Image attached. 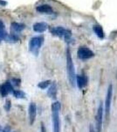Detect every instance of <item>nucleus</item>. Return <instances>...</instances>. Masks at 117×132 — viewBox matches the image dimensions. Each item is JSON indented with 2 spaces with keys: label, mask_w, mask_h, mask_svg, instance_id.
Instances as JSON below:
<instances>
[{
  "label": "nucleus",
  "mask_w": 117,
  "mask_h": 132,
  "mask_svg": "<svg viewBox=\"0 0 117 132\" xmlns=\"http://www.w3.org/2000/svg\"><path fill=\"white\" fill-rule=\"evenodd\" d=\"M61 105L59 102H54L52 105V116L54 123V132H60V118H59V110Z\"/></svg>",
  "instance_id": "nucleus-1"
},
{
  "label": "nucleus",
  "mask_w": 117,
  "mask_h": 132,
  "mask_svg": "<svg viewBox=\"0 0 117 132\" xmlns=\"http://www.w3.org/2000/svg\"><path fill=\"white\" fill-rule=\"evenodd\" d=\"M67 75H68V79L72 86H74L76 81V75H75V70H74V65L73 63V59L71 56L69 48L67 50Z\"/></svg>",
  "instance_id": "nucleus-2"
},
{
  "label": "nucleus",
  "mask_w": 117,
  "mask_h": 132,
  "mask_svg": "<svg viewBox=\"0 0 117 132\" xmlns=\"http://www.w3.org/2000/svg\"><path fill=\"white\" fill-rule=\"evenodd\" d=\"M43 42H44L43 36H35V37H33L29 42V50L33 55L38 56Z\"/></svg>",
  "instance_id": "nucleus-3"
},
{
  "label": "nucleus",
  "mask_w": 117,
  "mask_h": 132,
  "mask_svg": "<svg viewBox=\"0 0 117 132\" xmlns=\"http://www.w3.org/2000/svg\"><path fill=\"white\" fill-rule=\"evenodd\" d=\"M112 96H113V85L109 84V86L108 87V92H107V95H106V101H105V116L107 121H108L109 114H110Z\"/></svg>",
  "instance_id": "nucleus-4"
},
{
  "label": "nucleus",
  "mask_w": 117,
  "mask_h": 132,
  "mask_svg": "<svg viewBox=\"0 0 117 132\" xmlns=\"http://www.w3.org/2000/svg\"><path fill=\"white\" fill-rule=\"evenodd\" d=\"M51 33L54 35L59 36V37H65V39L69 40L70 37H71V31L67 30V29H65L62 27H52L51 28Z\"/></svg>",
  "instance_id": "nucleus-5"
},
{
  "label": "nucleus",
  "mask_w": 117,
  "mask_h": 132,
  "mask_svg": "<svg viewBox=\"0 0 117 132\" xmlns=\"http://www.w3.org/2000/svg\"><path fill=\"white\" fill-rule=\"evenodd\" d=\"M77 55H78L79 58L81 59V60H88V59L92 58V57H93V56H94L93 51L85 46H82L79 48V50L77 51Z\"/></svg>",
  "instance_id": "nucleus-6"
},
{
  "label": "nucleus",
  "mask_w": 117,
  "mask_h": 132,
  "mask_svg": "<svg viewBox=\"0 0 117 132\" xmlns=\"http://www.w3.org/2000/svg\"><path fill=\"white\" fill-rule=\"evenodd\" d=\"M103 105L102 102H100V105L97 109V114L95 116V121H96V131L101 132V128H102V120H103Z\"/></svg>",
  "instance_id": "nucleus-7"
},
{
  "label": "nucleus",
  "mask_w": 117,
  "mask_h": 132,
  "mask_svg": "<svg viewBox=\"0 0 117 132\" xmlns=\"http://www.w3.org/2000/svg\"><path fill=\"white\" fill-rule=\"evenodd\" d=\"M14 91L15 90L13 89L12 83L9 81L5 82V84L0 86V93L3 97H6L9 93H13Z\"/></svg>",
  "instance_id": "nucleus-8"
},
{
  "label": "nucleus",
  "mask_w": 117,
  "mask_h": 132,
  "mask_svg": "<svg viewBox=\"0 0 117 132\" xmlns=\"http://www.w3.org/2000/svg\"><path fill=\"white\" fill-rule=\"evenodd\" d=\"M36 114H37V107L34 102H31L29 105L28 108V116H29V122L30 124L33 125L35 122Z\"/></svg>",
  "instance_id": "nucleus-9"
},
{
  "label": "nucleus",
  "mask_w": 117,
  "mask_h": 132,
  "mask_svg": "<svg viewBox=\"0 0 117 132\" xmlns=\"http://www.w3.org/2000/svg\"><path fill=\"white\" fill-rule=\"evenodd\" d=\"M76 84L80 89L84 88L88 84V78L84 75H77L76 76Z\"/></svg>",
  "instance_id": "nucleus-10"
},
{
  "label": "nucleus",
  "mask_w": 117,
  "mask_h": 132,
  "mask_svg": "<svg viewBox=\"0 0 117 132\" xmlns=\"http://www.w3.org/2000/svg\"><path fill=\"white\" fill-rule=\"evenodd\" d=\"M47 27H48V25L46 24V23L38 22L33 25V30L35 32H37V33H43V32H45L47 29Z\"/></svg>",
  "instance_id": "nucleus-11"
},
{
  "label": "nucleus",
  "mask_w": 117,
  "mask_h": 132,
  "mask_svg": "<svg viewBox=\"0 0 117 132\" xmlns=\"http://www.w3.org/2000/svg\"><path fill=\"white\" fill-rule=\"evenodd\" d=\"M57 84L56 82H52V84H51L50 87H49L48 91H47V95L50 98H52V99H56L57 97Z\"/></svg>",
  "instance_id": "nucleus-12"
},
{
  "label": "nucleus",
  "mask_w": 117,
  "mask_h": 132,
  "mask_svg": "<svg viewBox=\"0 0 117 132\" xmlns=\"http://www.w3.org/2000/svg\"><path fill=\"white\" fill-rule=\"evenodd\" d=\"M37 11L40 13H46L51 14L52 13V8L48 5H41L37 7Z\"/></svg>",
  "instance_id": "nucleus-13"
},
{
  "label": "nucleus",
  "mask_w": 117,
  "mask_h": 132,
  "mask_svg": "<svg viewBox=\"0 0 117 132\" xmlns=\"http://www.w3.org/2000/svg\"><path fill=\"white\" fill-rule=\"evenodd\" d=\"M93 30L95 33V35H96L98 37L100 38V39H103L105 35H104V31H103L102 27H101V26H100V25H94L93 27Z\"/></svg>",
  "instance_id": "nucleus-14"
},
{
  "label": "nucleus",
  "mask_w": 117,
  "mask_h": 132,
  "mask_svg": "<svg viewBox=\"0 0 117 132\" xmlns=\"http://www.w3.org/2000/svg\"><path fill=\"white\" fill-rule=\"evenodd\" d=\"M8 37H9V35L6 32L5 24L3 23V21L0 20V38L4 40H7Z\"/></svg>",
  "instance_id": "nucleus-15"
},
{
  "label": "nucleus",
  "mask_w": 117,
  "mask_h": 132,
  "mask_svg": "<svg viewBox=\"0 0 117 132\" xmlns=\"http://www.w3.org/2000/svg\"><path fill=\"white\" fill-rule=\"evenodd\" d=\"M24 28H25V25L20 24V23H17V22L12 23V29L15 32V33L21 32Z\"/></svg>",
  "instance_id": "nucleus-16"
},
{
  "label": "nucleus",
  "mask_w": 117,
  "mask_h": 132,
  "mask_svg": "<svg viewBox=\"0 0 117 132\" xmlns=\"http://www.w3.org/2000/svg\"><path fill=\"white\" fill-rule=\"evenodd\" d=\"M12 94H13V96L15 98H17V99H24V98H25V93L24 92L19 91V90H15Z\"/></svg>",
  "instance_id": "nucleus-17"
},
{
  "label": "nucleus",
  "mask_w": 117,
  "mask_h": 132,
  "mask_svg": "<svg viewBox=\"0 0 117 132\" xmlns=\"http://www.w3.org/2000/svg\"><path fill=\"white\" fill-rule=\"evenodd\" d=\"M50 84H52L50 80H46V81H42V82L39 83L38 86H39V88H41V89H46V87H47Z\"/></svg>",
  "instance_id": "nucleus-18"
},
{
  "label": "nucleus",
  "mask_w": 117,
  "mask_h": 132,
  "mask_svg": "<svg viewBox=\"0 0 117 132\" xmlns=\"http://www.w3.org/2000/svg\"><path fill=\"white\" fill-rule=\"evenodd\" d=\"M10 108V101H9V100H7L5 102V109L6 110H9Z\"/></svg>",
  "instance_id": "nucleus-19"
},
{
  "label": "nucleus",
  "mask_w": 117,
  "mask_h": 132,
  "mask_svg": "<svg viewBox=\"0 0 117 132\" xmlns=\"http://www.w3.org/2000/svg\"><path fill=\"white\" fill-rule=\"evenodd\" d=\"M89 132H95L94 129H93V126L92 124H90V126H89Z\"/></svg>",
  "instance_id": "nucleus-20"
},
{
  "label": "nucleus",
  "mask_w": 117,
  "mask_h": 132,
  "mask_svg": "<svg viewBox=\"0 0 117 132\" xmlns=\"http://www.w3.org/2000/svg\"><path fill=\"white\" fill-rule=\"evenodd\" d=\"M41 132H46V129L45 128V125L43 123H41Z\"/></svg>",
  "instance_id": "nucleus-21"
},
{
  "label": "nucleus",
  "mask_w": 117,
  "mask_h": 132,
  "mask_svg": "<svg viewBox=\"0 0 117 132\" xmlns=\"http://www.w3.org/2000/svg\"><path fill=\"white\" fill-rule=\"evenodd\" d=\"M2 132H10V128L6 127V128H5V129H3V131H2Z\"/></svg>",
  "instance_id": "nucleus-22"
},
{
  "label": "nucleus",
  "mask_w": 117,
  "mask_h": 132,
  "mask_svg": "<svg viewBox=\"0 0 117 132\" xmlns=\"http://www.w3.org/2000/svg\"><path fill=\"white\" fill-rule=\"evenodd\" d=\"M0 4H1V5H6V2H5V1H2V0H0Z\"/></svg>",
  "instance_id": "nucleus-23"
},
{
  "label": "nucleus",
  "mask_w": 117,
  "mask_h": 132,
  "mask_svg": "<svg viewBox=\"0 0 117 132\" xmlns=\"http://www.w3.org/2000/svg\"><path fill=\"white\" fill-rule=\"evenodd\" d=\"M0 42H1V38H0Z\"/></svg>",
  "instance_id": "nucleus-24"
}]
</instances>
